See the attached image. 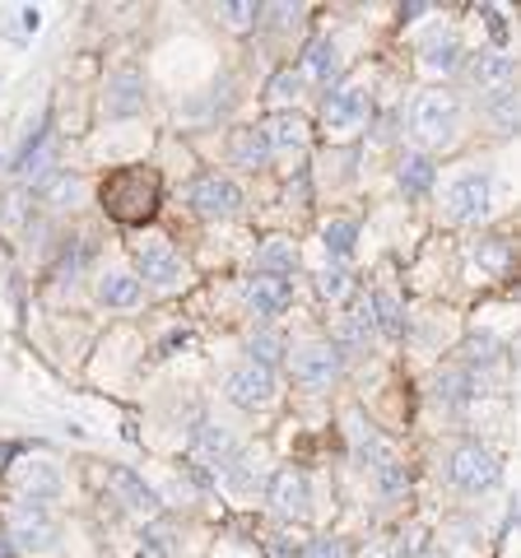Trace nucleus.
Segmentation results:
<instances>
[{
    "mask_svg": "<svg viewBox=\"0 0 521 558\" xmlns=\"http://www.w3.org/2000/svg\"><path fill=\"white\" fill-rule=\"evenodd\" d=\"M0 558H14V554H10V549H5V545H0Z\"/></svg>",
    "mask_w": 521,
    "mask_h": 558,
    "instance_id": "nucleus-37",
    "label": "nucleus"
},
{
    "mask_svg": "<svg viewBox=\"0 0 521 558\" xmlns=\"http://www.w3.org/2000/svg\"><path fill=\"white\" fill-rule=\"evenodd\" d=\"M420 51H424V65H428V70H457L461 43H457V33H433V38H428Z\"/></svg>",
    "mask_w": 521,
    "mask_h": 558,
    "instance_id": "nucleus-26",
    "label": "nucleus"
},
{
    "mask_svg": "<svg viewBox=\"0 0 521 558\" xmlns=\"http://www.w3.org/2000/svg\"><path fill=\"white\" fill-rule=\"evenodd\" d=\"M471 373L465 368H447V373H438V381H433V400H438V405H461L465 396H471Z\"/></svg>",
    "mask_w": 521,
    "mask_h": 558,
    "instance_id": "nucleus-27",
    "label": "nucleus"
},
{
    "mask_svg": "<svg viewBox=\"0 0 521 558\" xmlns=\"http://www.w3.org/2000/svg\"><path fill=\"white\" fill-rule=\"evenodd\" d=\"M368 330L373 326H368V317H363V307H359L354 317H340L336 322V344L331 349H336V354H340V349H344V354H359V349L368 344Z\"/></svg>",
    "mask_w": 521,
    "mask_h": 558,
    "instance_id": "nucleus-28",
    "label": "nucleus"
},
{
    "mask_svg": "<svg viewBox=\"0 0 521 558\" xmlns=\"http://www.w3.org/2000/svg\"><path fill=\"white\" fill-rule=\"evenodd\" d=\"M242 299H247V307L256 317H280V312L293 303V284L280 275H252L247 289H242Z\"/></svg>",
    "mask_w": 521,
    "mask_h": 558,
    "instance_id": "nucleus-12",
    "label": "nucleus"
},
{
    "mask_svg": "<svg viewBox=\"0 0 521 558\" xmlns=\"http://www.w3.org/2000/svg\"><path fill=\"white\" fill-rule=\"evenodd\" d=\"M502 475V465L489 447H480V442H461L457 451H451V461H447V480L461 488V494H484V488H494Z\"/></svg>",
    "mask_w": 521,
    "mask_h": 558,
    "instance_id": "nucleus-3",
    "label": "nucleus"
},
{
    "mask_svg": "<svg viewBox=\"0 0 521 558\" xmlns=\"http://www.w3.org/2000/svg\"><path fill=\"white\" fill-rule=\"evenodd\" d=\"M336 377H340V354L331 344H303L293 354V381L303 391H331Z\"/></svg>",
    "mask_w": 521,
    "mask_h": 558,
    "instance_id": "nucleus-9",
    "label": "nucleus"
},
{
    "mask_svg": "<svg viewBox=\"0 0 521 558\" xmlns=\"http://www.w3.org/2000/svg\"><path fill=\"white\" fill-rule=\"evenodd\" d=\"M223 396L242 410H260L275 400V373L260 368V363H238V368L223 377Z\"/></svg>",
    "mask_w": 521,
    "mask_h": 558,
    "instance_id": "nucleus-8",
    "label": "nucleus"
},
{
    "mask_svg": "<svg viewBox=\"0 0 521 558\" xmlns=\"http://www.w3.org/2000/svg\"><path fill=\"white\" fill-rule=\"evenodd\" d=\"M135 260H141V279L154 289H172L182 284V256L172 252L168 238H145L141 252H135Z\"/></svg>",
    "mask_w": 521,
    "mask_h": 558,
    "instance_id": "nucleus-10",
    "label": "nucleus"
},
{
    "mask_svg": "<svg viewBox=\"0 0 521 558\" xmlns=\"http://www.w3.org/2000/svg\"><path fill=\"white\" fill-rule=\"evenodd\" d=\"M293 266H299V252H293L289 238H266V247L256 252V275H289Z\"/></svg>",
    "mask_w": 521,
    "mask_h": 558,
    "instance_id": "nucleus-22",
    "label": "nucleus"
},
{
    "mask_svg": "<svg viewBox=\"0 0 521 558\" xmlns=\"http://www.w3.org/2000/svg\"><path fill=\"white\" fill-rule=\"evenodd\" d=\"M484 112L494 117V126L508 135L512 126H517V94L508 89V94H489V102H484Z\"/></svg>",
    "mask_w": 521,
    "mask_h": 558,
    "instance_id": "nucleus-31",
    "label": "nucleus"
},
{
    "mask_svg": "<svg viewBox=\"0 0 521 558\" xmlns=\"http://www.w3.org/2000/svg\"><path fill=\"white\" fill-rule=\"evenodd\" d=\"M471 80H475V89L489 98V94H508L512 89V80H517V65L508 51H480V61L471 65Z\"/></svg>",
    "mask_w": 521,
    "mask_h": 558,
    "instance_id": "nucleus-14",
    "label": "nucleus"
},
{
    "mask_svg": "<svg viewBox=\"0 0 521 558\" xmlns=\"http://www.w3.org/2000/svg\"><path fill=\"white\" fill-rule=\"evenodd\" d=\"M368 470H373V480H377V488L387 498H401L405 488H410V475H405V465H401V457H396V451L381 442L373 457H368Z\"/></svg>",
    "mask_w": 521,
    "mask_h": 558,
    "instance_id": "nucleus-19",
    "label": "nucleus"
},
{
    "mask_svg": "<svg viewBox=\"0 0 521 558\" xmlns=\"http://www.w3.org/2000/svg\"><path fill=\"white\" fill-rule=\"evenodd\" d=\"M102 205H108V215L121 223H141L159 209V178L145 168L117 172V178H108V186H102Z\"/></svg>",
    "mask_w": 521,
    "mask_h": 558,
    "instance_id": "nucleus-2",
    "label": "nucleus"
},
{
    "mask_svg": "<svg viewBox=\"0 0 521 558\" xmlns=\"http://www.w3.org/2000/svg\"><path fill=\"white\" fill-rule=\"evenodd\" d=\"M247 354H252V363H260V368H270V363H280L289 354V344H284L280 330L260 326V330H252V336H247Z\"/></svg>",
    "mask_w": 521,
    "mask_h": 558,
    "instance_id": "nucleus-24",
    "label": "nucleus"
},
{
    "mask_svg": "<svg viewBox=\"0 0 521 558\" xmlns=\"http://www.w3.org/2000/svg\"><path fill=\"white\" fill-rule=\"evenodd\" d=\"M317 289H322V299H344V293H350V270H322V279H317Z\"/></svg>",
    "mask_w": 521,
    "mask_h": 558,
    "instance_id": "nucleus-32",
    "label": "nucleus"
},
{
    "mask_svg": "<svg viewBox=\"0 0 521 558\" xmlns=\"http://www.w3.org/2000/svg\"><path fill=\"white\" fill-rule=\"evenodd\" d=\"M20 168H24V178H33V182L47 178V172H51V145H47V140H38V154H28Z\"/></svg>",
    "mask_w": 521,
    "mask_h": 558,
    "instance_id": "nucleus-33",
    "label": "nucleus"
},
{
    "mask_svg": "<svg viewBox=\"0 0 521 558\" xmlns=\"http://www.w3.org/2000/svg\"><path fill=\"white\" fill-rule=\"evenodd\" d=\"M303 558H350V549H344V539H331V535H322V539H307Z\"/></svg>",
    "mask_w": 521,
    "mask_h": 558,
    "instance_id": "nucleus-35",
    "label": "nucleus"
},
{
    "mask_svg": "<svg viewBox=\"0 0 521 558\" xmlns=\"http://www.w3.org/2000/svg\"><path fill=\"white\" fill-rule=\"evenodd\" d=\"M443 205H447V219H457V223L484 219L489 215V178H484V172H461V178H451L443 191Z\"/></svg>",
    "mask_w": 521,
    "mask_h": 558,
    "instance_id": "nucleus-7",
    "label": "nucleus"
},
{
    "mask_svg": "<svg viewBox=\"0 0 521 558\" xmlns=\"http://www.w3.org/2000/svg\"><path fill=\"white\" fill-rule=\"evenodd\" d=\"M108 484L117 488V494L121 498H126V508H135V512H149V488L141 484V480H135V475H126V470H112V475H108Z\"/></svg>",
    "mask_w": 521,
    "mask_h": 558,
    "instance_id": "nucleus-30",
    "label": "nucleus"
},
{
    "mask_svg": "<svg viewBox=\"0 0 521 558\" xmlns=\"http://www.w3.org/2000/svg\"><path fill=\"white\" fill-rule=\"evenodd\" d=\"M396 178H401V186L410 191V196H424L438 172H433V159H428V154H405L401 168H396Z\"/></svg>",
    "mask_w": 521,
    "mask_h": 558,
    "instance_id": "nucleus-25",
    "label": "nucleus"
},
{
    "mask_svg": "<svg viewBox=\"0 0 521 558\" xmlns=\"http://www.w3.org/2000/svg\"><path fill=\"white\" fill-rule=\"evenodd\" d=\"M61 470L51 465V461H28L24 470H20V494H24V502H47L51 498H61Z\"/></svg>",
    "mask_w": 521,
    "mask_h": 558,
    "instance_id": "nucleus-16",
    "label": "nucleus"
},
{
    "mask_svg": "<svg viewBox=\"0 0 521 558\" xmlns=\"http://www.w3.org/2000/svg\"><path fill=\"white\" fill-rule=\"evenodd\" d=\"M266 140H270V154L275 149H303L307 145V121L299 112H280V117H270V126H266Z\"/></svg>",
    "mask_w": 521,
    "mask_h": 558,
    "instance_id": "nucleus-21",
    "label": "nucleus"
},
{
    "mask_svg": "<svg viewBox=\"0 0 521 558\" xmlns=\"http://www.w3.org/2000/svg\"><path fill=\"white\" fill-rule=\"evenodd\" d=\"M363 317H368L373 330H381V336H391V340L405 330V312L396 303V293H387V289H377L363 299Z\"/></svg>",
    "mask_w": 521,
    "mask_h": 558,
    "instance_id": "nucleus-18",
    "label": "nucleus"
},
{
    "mask_svg": "<svg viewBox=\"0 0 521 558\" xmlns=\"http://www.w3.org/2000/svg\"><path fill=\"white\" fill-rule=\"evenodd\" d=\"M461 121H465L461 98H457V94H447V89H428V94L414 98V108H410V131L420 135L424 145H433V149L457 145Z\"/></svg>",
    "mask_w": 521,
    "mask_h": 558,
    "instance_id": "nucleus-1",
    "label": "nucleus"
},
{
    "mask_svg": "<svg viewBox=\"0 0 521 558\" xmlns=\"http://www.w3.org/2000/svg\"><path fill=\"white\" fill-rule=\"evenodd\" d=\"M368 112H373V94H368V84H354V80L331 89L322 102V121L331 135H354L368 121Z\"/></svg>",
    "mask_w": 521,
    "mask_h": 558,
    "instance_id": "nucleus-4",
    "label": "nucleus"
},
{
    "mask_svg": "<svg viewBox=\"0 0 521 558\" xmlns=\"http://www.w3.org/2000/svg\"><path fill=\"white\" fill-rule=\"evenodd\" d=\"M354 238H359V223L354 219H331L322 229V242H326V252H331V256H350L354 252Z\"/></svg>",
    "mask_w": 521,
    "mask_h": 558,
    "instance_id": "nucleus-29",
    "label": "nucleus"
},
{
    "mask_svg": "<svg viewBox=\"0 0 521 558\" xmlns=\"http://www.w3.org/2000/svg\"><path fill=\"white\" fill-rule=\"evenodd\" d=\"M102 108H108V117H135L145 108V84L135 70H117V75L108 80V98H102Z\"/></svg>",
    "mask_w": 521,
    "mask_h": 558,
    "instance_id": "nucleus-15",
    "label": "nucleus"
},
{
    "mask_svg": "<svg viewBox=\"0 0 521 558\" xmlns=\"http://www.w3.org/2000/svg\"><path fill=\"white\" fill-rule=\"evenodd\" d=\"M303 70L312 80H322V84H331L336 75H340V51H336V43L331 38H317L307 47V61H303Z\"/></svg>",
    "mask_w": 521,
    "mask_h": 558,
    "instance_id": "nucleus-23",
    "label": "nucleus"
},
{
    "mask_svg": "<svg viewBox=\"0 0 521 558\" xmlns=\"http://www.w3.org/2000/svg\"><path fill=\"white\" fill-rule=\"evenodd\" d=\"M98 303L108 307H135L141 303V279H135L131 270H108L98 279Z\"/></svg>",
    "mask_w": 521,
    "mask_h": 558,
    "instance_id": "nucleus-20",
    "label": "nucleus"
},
{
    "mask_svg": "<svg viewBox=\"0 0 521 558\" xmlns=\"http://www.w3.org/2000/svg\"><path fill=\"white\" fill-rule=\"evenodd\" d=\"M196 461L201 465H210V470H229L242 451H238V438L229 433V424H201L196 428Z\"/></svg>",
    "mask_w": 521,
    "mask_h": 558,
    "instance_id": "nucleus-13",
    "label": "nucleus"
},
{
    "mask_svg": "<svg viewBox=\"0 0 521 558\" xmlns=\"http://www.w3.org/2000/svg\"><path fill=\"white\" fill-rule=\"evenodd\" d=\"M299 89H303V75H293V70H280V75L270 80V98H275V102L299 98Z\"/></svg>",
    "mask_w": 521,
    "mask_h": 558,
    "instance_id": "nucleus-34",
    "label": "nucleus"
},
{
    "mask_svg": "<svg viewBox=\"0 0 521 558\" xmlns=\"http://www.w3.org/2000/svg\"><path fill=\"white\" fill-rule=\"evenodd\" d=\"M186 205L196 209L201 219H229V215H238L242 191L229 178H219V172H201V178H191V186H186Z\"/></svg>",
    "mask_w": 521,
    "mask_h": 558,
    "instance_id": "nucleus-6",
    "label": "nucleus"
},
{
    "mask_svg": "<svg viewBox=\"0 0 521 558\" xmlns=\"http://www.w3.org/2000/svg\"><path fill=\"white\" fill-rule=\"evenodd\" d=\"M256 14H260L256 5H223V20H229L233 28H247V24L256 20Z\"/></svg>",
    "mask_w": 521,
    "mask_h": 558,
    "instance_id": "nucleus-36",
    "label": "nucleus"
},
{
    "mask_svg": "<svg viewBox=\"0 0 521 558\" xmlns=\"http://www.w3.org/2000/svg\"><path fill=\"white\" fill-rule=\"evenodd\" d=\"M10 545L20 554H47L57 545V517L43 502H20L10 508Z\"/></svg>",
    "mask_w": 521,
    "mask_h": 558,
    "instance_id": "nucleus-5",
    "label": "nucleus"
},
{
    "mask_svg": "<svg viewBox=\"0 0 521 558\" xmlns=\"http://www.w3.org/2000/svg\"><path fill=\"white\" fill-rule=\"evenodd\" d=\"M229 159H233V168H266V163H270L266 126H242V131H233V140H229Z\"/></svg>",
    "mask_w": 521,
    "mask_h": 558,
    "instance_id": "nucleus-17",
    "label": "nucleus"
},
{
    "mask_svg": "<svg viewBox=\"0 0 521 558\" xmlns=\"http://www.w3.org/2000/svg\"><path fill=\"white\" fill-rule=\"evenodd\" d=\"M266 498H270V508L280 512V517H307V502H312V484H307V475L303 470H293V465H284V470H275L270 475V484H266Z\"/></svg>",
    "mask_w": 521,
    "mask_h": 558,
    "instance_id": "nucleus-11",
    "label": "nucleus"
}]
</instances>
